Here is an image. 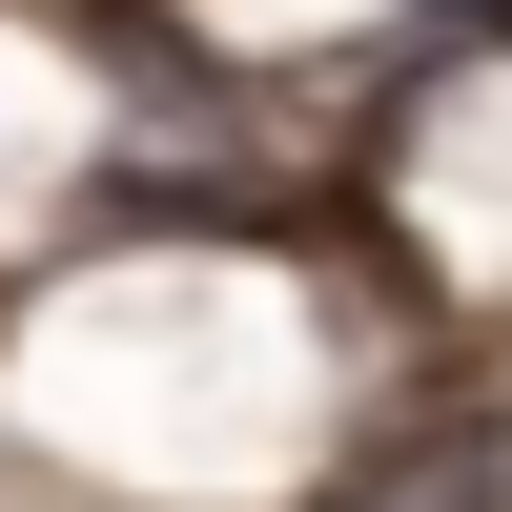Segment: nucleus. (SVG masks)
Wrapping results in <instances>:
<instances>
[{
    "label": "nucleus",
    "instance_id": "1",
    "mask_svg": "<svg viewBox=\"0 0 512 512\" xmlns=\"http://www.w3.org/2000/svg\"><path fill=\"white\" fill-rule=\"evenodd\" d=\"M328 512H512V451L492 431H410V451H369Z\"/></svg>",
    "mask_w": 512,
    "mask_h": 512
}]
</instances>
